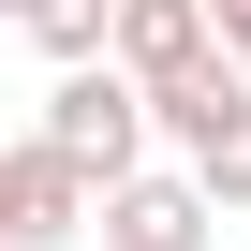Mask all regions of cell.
<instances>
[{"mask_svg": "<svg viewBox=\"0 0 251 251\" xmlns=\"http://www.w3.org/2000/svg\"><path fill=\"white\" fill-rule=\"evenodd\" d=\"M148 133H163V118H148V89L118 74V59H89V74H59V89H45V148H59V163H89L103 192H118V177H148Z\"/></svg>", "mask_w": 251, "mask_h": 251, "instance_id": "obj_1", "label": "cell"}, {"mask_svg": "<svg viewBox=\"0 0 251 251\" xmlns=\"http://www.w3.org/2000/svg\"><path fill=\"white\" fill-rule=\"evenodd\" d=\"M89 222H103V177L59 163L45 133H15V177H0V251H74Z\"/></svg>", "mask_w": 251, "mask_h": 251, "instance_id": "obj_2", "label": "cell"}, {"mask_svg": "<svg viewBox=\"0 0 251 251\" xmlns=\"http://www.w3.org/2000/svg\"><path fill=\"white\" fill-rule=\"evenodd\" d=\"M207 59H222V15H207V0H133V15H118V74H133L148 103L192 89Z\"/></svg>", "mask_w": 251, "mask_h": 251, "instance_id": "obj_3", "label": "cell"}, {"mask_svg": "<svg viewBox=\"0 0 251 251\" xmlns=\"http://www.w3.org/2000/svg\"><path fill=\"white\" fill-rule=\"evenodd\" d=\"M207 236H222L207 177H118L103 192V251H207Z\"/></svg>", "mask_w": 251, "mask_h": 251, "instance_id": "obj_4", "label": "cell"}, {"mask_svg": "<svg viewBox=\"0 0 251 251\" xmlns=\"http://www.w3.org/2000/svg\"><path fill=\"white\" fill-rule=\"evenodd\" d=\"M118 15H133V0H45V15H30V45H45L59 74H89V59H118Z\"/></svg>", "mask_w": 251, "mask_h": 251, "instance_id": "obj_5", "label": "cell"}, {"mask_svg": "<svg viewBox=\"0 0 251 251\" xmlns=\"http://www.w3.org/2000/svg\"><path fill=\"white\" fill-rule=\"evenodd\" d=\"M177 177H207V207H251V103L222 118V148H207V163H177Z\"/></svg>", "mask_w": 251, "mask_h": 251, "instance_id": "obj_6", "label": "cell"}, {"mask_svg": "<svg viewBox=\"0 0 251 251\" xmlns=\"http://www.w3.org/2000/svg\"><path fill=\"white\" fill-rule=\"evenodd\" d=\"M207 15H222V59L251 74V0H207Z\"/></svg>", "mask_w": 251, "mask_h": 251, "instance_id": "obj_7", "label": "cell"}, {"mask_svg": "<svg viewBox=\"0 0 251 251\" xmlns=\"http://www.w3.org/2000/svg\"><path fill=\"white\" fill-rule=\"evenodd\" d=\"M30 15H45V0H0V30H30Z\"/></svg>", "mask_w": 251, "mask_h": 251, "instance_id": "obj_8", "label": "cell"}, {"mask_svg": "<svg viewBox=\"0 0 251 251\" xmlns=\"http://www.w3.org/2000/svg\"><path fill=\"white\" fill-rule=\"evenodd\" d=\"M0 177H15V148H0Z\"/></svg>", "mask_w": 251, "mask_h": 251, "instance_id": "obj_9", "label": "cell"}]
</instances>
